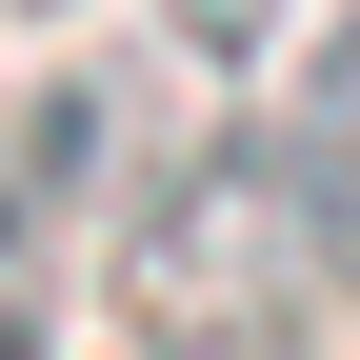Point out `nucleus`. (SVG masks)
Wrapping results in <instances>:
<instances>
[{
    "instance_id": "obj_1",
    "label": "nucleus",
    "mask_w": 360,
    "mask_h": 360,
    "mask_svg": "<svg viewBox=\"0 0 360 360\" xmlns=\"http://www.w3.org/2000/svg\"><path fill=\"white\" fill-rule=\"evenodd\" d=\"M101 160H120V80H40L20 141H0V300L60 281V240L101 220Z\"/></svg>"
},
{
    "instance_id": "obj_2",
    "label": "nucleus",
    "mask_w": 360,
    "mask_h": 360,
    "mask_svg": "<svg viewBox=\"0 0 360 360\" xmlns=\"http://www.w3.org/2000/svg\"><path fill=\"white\" fill-rule=\"evenodd\" d=\"M260 160H281L300 240H321V260H360V0L321 20V60L281 80V120H260Z\"/></svg>"
},
{
    "instance_id": "obj_3",
    "label": "nucleus",
    "mask_w": 360,
    "mask_h": 360,
    "mask_svg": "<svg viewBox=\"0 0 360 360\" xmlns=\"http://www.w3.org/2000/svg\"><path fill=\"white\" fill-rule=\"evenodd\" d=\"M180 40H200V60H260V40H281V0H160Z\"/></svg>"
},
{
    "instance_id": "obj_4",
    "label": "nucleus",
    "mask_w": 360,
    "mask_h": 360,
    "mask_svg": "<svg viewBox=\"0 0 360 360\" xmlns=\"http://www.w3.org/2000/svg\"><path fill=\"white\" fill-rule=\"evenodd\" d=\"M0 360H40V321H20V300H0Z\"/></svg>"
}]
</instances>
